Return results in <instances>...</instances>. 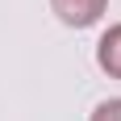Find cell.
<instances>
[{
    "label": "cell",
    "mask_w": 121,
    "mask_h": 121,
    "mask_svg": "<svg viewBox=\"0 0 121 121\" xmlns=\"http://www.w3.org/2000/svg\"><path fill=\"white\" fill-rule=\"evenodd\" d=\"M50 9L59 17L63 25H75V29H84V25H96L109 9V0H50Z\"/></svg>",
    "instance_id": "cell-1"
},
{
    "label": "cell",
    "mask_w": 121,
    "mask_h": 121,
    "mask_svg": "<svg viewBox=\"0 0 121 121\" xmlns=\"http://www.w3.org/2000/svg\"><path fill=\"white\" fill-rule=\"evenodd\" d=\"M96 63H100L104 75L121 79V25H109V29L100 34V42H96Z\"/></svg>",
    "instance_id": "cell-2"
},
{
    "label": "cell",
    "mask_w": 121,
    "mask_h": 121,
    "mask_svg": "<svg viewBox=\"0 0 121 121\" xmlns=\"http://www.w3.org/2000/svg\"><path fill=\"white\" fill-rule=\"evenodd\" d=\"M92 121H121V96L100 100V104H96V113H92Z\"/></svg>",
    "instance_id": "cell-3"
}]
</instances>
